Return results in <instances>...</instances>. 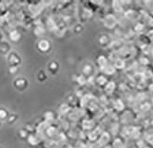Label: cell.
<instances>
[{
  "mask_svg": "<svg viewBox=\"0 0 153 148\" xmlns=\"http://www.w3.org/2000/svg\"><path fill=\"white\" fill-rule=\"evenodd\" d=\"M7 61L9 67H19V65L22 62V59L17 51L12 50L7 56Z\"/></svg>",
  "mask_w": 153,
  "mask_h": 148,
  "instance_id": "cell-1",
  "label": "cell"
},
{
  "mask_svg": "<svg viewBox=\"0 0 153 148\" xmlns=\"http://www.w3.org/2000/svg\"><path fill=\"white\" fill-rule=\"evenodd\" d=\"M13 86L19 92H23L29 87V81L24 77H18L14 80Z\"/></svg>",
  "mask_w": 153,
  "mask_h": 148,
  "instance_id": "cell-2",
  "label": "cell"
},
{
  "mask_svg": "<svg viewBox=\"0 0 153 148\" xmlns=\"http://www.w3.org/2000/svg\"><path fill=\"white\" fill-rule=\"evenodd\" d=\"M52 47V43L46 38H42L37 43V49L41 53H48Z\"/></svg>",
  "mask_w": 153,
  "mask_h": 148,
  "instance_id": "cell-3",
  "label": "cell"
},
{
  "mask_svg": "<svg viewBox=\"0 0 153 148\" xmlns=\"http://www.w3.org/2000/svg\"><path fill=\"white\" fill-rule=\"evenodd\" d=\"M12 51V47L8 41H2L0 43V55L8 56V54Z\"/></svg>",
  "mask_w": 153,
  "mask_h": 148,
  "instance_id": "cell-4",
  "label": "cell"
},
{
  "mask_svg": "<svg viewBox=\"0 0 153 148\" xmlns=\"http://www.w3.org/2000/svg\"><path fill=\"white\" fill-rule=\"evenodd\" d=\"M8 37L9 40L13 42V43H18L20 39H21V32L16 29L10 30V32H8Z\"/></svg>",
  "mask_w": 153,
  "mask_h": 148,
  "instance_id": "cell-5",
  "label": "cell"
},
{
  "mask_svg": "<svg viewBox=\"0 0 153 148\" xmlns=\"http://www.w3.org/2000/svg\"><path fill=\"white\" fill-rule=\"evenodd\" d=\"M47 70H48V71L51 74L54 75V74H56L58 71V70H59V64H58V62L53 60L50 63H48V65H47Z\"/></svg>",
  "mask_w": 153,
  "mask_h": 148,
  "instance_id": "cell-6",
  "label": "cell"
},
{
  "mask_svg": "<svg viewBox=\"0 0 153 148\" xmlns=\"http://www.w3.org/2000/svg\"><path fill=\"white\" fill-rule=\"evenodd\" d=\"M27 142L30 145H32V146H35L38 144L39 143V140L38 138L36 137V135L33 134V133H30L29 136H28V138H27Z\"/></svg>",
  "mask_w": 153,
  "mask_h": 148,
  "instance_id": "cell-7",
  "label": "cell"
},
{
  "mask_svg": "<svg viewBox=\"0 0 153 148\" xmlns=\"http://www.w3.org/2000/svg\"><path fill=\"white\" fill-rule=\"evenodd\" d=\"M29 134H30V132L28 131V130L26 128H20L18 130V136L22 140H27Z\"/></svg>",
  "mask_w": 153,
  "mask_h": 148,
  "instance_id": "cell-8",
  "label": "cell"
},
{
  "mask_svg": "<svg viewBox=\"0 0 153 148\" xmlns=\"http://www.w3.org/2000/svg\"><path fill=\"white\" fill-rule=\"evenodd\" d=\"M9 111L6 108V107H0V119L2 121L3 120H7L8 116H9Z\"/></svg>",
  "mask_w": 153,
  "mask_h": 148,
  "instance_id": "cell-9",
  "label": "cell"
},
{
  "mask_svg": "<svg viewBox=\"0 0 153 148\" xmlns=\"http://www.w3.org/2000/svg\"><path fill=\"white\" fill-rule=\"evenodd\" d=\"M18 118H19L18 114H16V113H10L8 118H7V119L6 121H7V124H14L18 120Z\"/></svg>",
  "mask_w": 153,
  "mask_h": 148,
  "instance_id": "cell-10",
  "label": "cell"
},
{
  "mask_svg": "<svg viewBox=\"0 0 153 148\" xmlns=\"http://www.w3.org/2000/svg\"><path fill=\"white\" fill-rule=\"evenodd\" d=\"M45 32V29L43 28L42 25H38V26H36V28H35V30L33 31V33L36 35V36H38V37H40V36H42V35H43V33Z\"/></svg>",
  "mask_w": 153,
  "mask_h": 148,
  "instance_id": "cell-11",
  "label": "cell"
},
{
  "mask_svg": "<svg viewBox=\"0 0 153 148\" xmlns=\"http://www.w3.org/2000/svg\"><path fill=\"white\" fill-rule=\"evenodd\" d=\"M43 118H45V119L47 121H52L54 119V113L52 111H47L43 114Z\"/></svg>",
  "mask_w": 153,
  "mask_h": 148,
  "instance_id": "cell-12",
  "label": "cell"
},
{
  "mask_svg": "<svg viewBox=\"0 0 153 148\" xmlns=\"http://www.w3.org/2000/svg\"><path fill=\"white\" fill-rule=\"evenodd\" d=\"M109 135L108 134H106V132H104L103 134H102L101 135V139H100V143H101V144L102 145H106L107 144V143L109 142Z\"/></svg>",
  "mask_w": 153,
  "mask_h": 148,
  "instance_id": "cell-13",
  "label": "cell"
},
{
  "mask_svg": "<svg viewBox=\"0 0 153 148\" xmlns=\"http://www.w3.org/2000/svg\"><path fill=\"white\" fill-rule=\"evenodd\" d=\"M37 78H38V80H39V81H40L41 83H42V82H45V80H46V78H47V75L45 74V71H40L38 72Z\"/></svg>",
  "mask_w": 153,
  "mask_h": 148,
  "instance_id": "cell-14",
  "label": "cell"
},
{
  "mask_svg": "<svg viewBox=\"0 0 153 148\" xmlns=\"http://www.w3.org/2000/svg\"><path fill=\"white\" fill-rule=\"evenodd\" d=\"M98 62H99L100 68H102V70L107 66V60H106V59L104 58V56H100L99 59H98Z\"/></svg>",
  "mask_w": 153,
  "mask_h": 148,
  "instance_id": "cell-15",
  "label": "cell"
},
{
  "mask_svg": "<svg viewBox=\"0 0 153 148\" xmlns=\"http://www.w3.org/2000/svg\"><path fill=\"white\" fill-rule=\"evenodd\" d=\"M106 92L107 93H112L113 91L115 89V84L114 83H108L107 84H106Z\"/></svg>",
  "mask_w": 153,
  "mask_h": 148,
  "instance_id": "cell-16",
  "label": "cell"
},
{
  "mask_svg": "<svg viewBox=\"0 0 153 148\" xmlns=\"http://www.w3.org/2000/svg\"><path fill=\"white\" fill-rule=\"evenodd\" d=\"M98 83H99L100 85H103V84H107L108 83H107V79L104 77V76H101V77H99L97 79V81H96Z\"/></svg>",
  "mask_w": 153,
  "mask_h": 148,
  "instance_id": "cell-17",
  "label": "cell"
},
{
  "mask_svg": "<svg viewBox=\"0 0 153 148\" xmlns=\"http://www.w3.org/2000/svg\"><path fill=\"white\" fill-rule=\"evenodd\" d=\"M91 70H92L91 66H90V65H85L84 68H83V72H84V74H86V75H89V74H91Z\"/></svg>",
  "mask_w": 153,
  "mask_h": 148,
  "instance_id": "cell-18",
  "label": "cell"
},
{
  "mask_svg": "<svg viewBox=\"0 0 153 148\" xmlns=\"http://www.w3.org/2000/svg\"><path fill=\"white\" fill-rule=\"evenodd\" d=\"M76 81H78V83H79L80 85H83L87 83V79L83 75H80L79 77H78V80H76Z\"/></svg>",
  "mask_w": 153,
  "mask_h": 148,
  "instance_id": "cell-19",
  "label": "cell"
},
{
  "mask_svg": "<svg viewBox=\"0 0 153 148\" xmlns=\"http://www.w3.org/2000/svg\"><path fill=\"white\" fill-rule=\"evenodd\" d=\"M19 70V67H9L8 68V71L10 74H16Z\"/></svg>",
  "mask_w": 153,
  "mask_h": 148,
  "instance_id": "cell-20",
  "label": "cell"
},
{
  "mask_svg": "<svg viewBox=\"0 0 153 148\" xmlns=\"http://www.w3.org/2000/svg\"><path fill=\"white\" fill-rule=\"evenodd\" d=\"M46 132H47L48 136H53L56 134V130H54V128H53V127H49V128H47Z\"/></svg>",
  "mask_w": 153,
  "mask_h": 148,
  "instance_id": "cell-21",
  "label": "cell"
},
{
  "mask_svg": "<svg viewBox=\"0 0 153 148\" xmlns=\"http://www.w3.org/2000/svg\"><path fill=\"white\" fill-rule=\"evenodd\" d=\"M147 141H148L149 143H150V144L153 145V135H149V137L147 138Z\"/></svg>",
  "mask_w": 153,
  "mask_h": 148,
  "instance_id": "cell-22",
  "label": "cell"
},
{
  "mask_svg": "<svg viewBox=\"0 0 153 148\" xmlns=\"http://www.w3.org/2000/svg\"><path fill=\"white\" fill-rule=\"evenodd\" d=\"M5 24V18L4 16H0V26H3Z\"/></svg>",
  "mask_w": 153,
  "mask_h": 148,
  "instance_id": "cell-23",
  "label": "cell"
},
{
  "mask_svg": "<svg viewBox=\"0 0 153 148\" xmlns=\"http://www.w3.org/2000/svg\"><path fill=\"white\" fill-rule=\"evenodd\" d=\"M2 41H4V33L1 30H0V43Z\"/></svg>",
  "mask_w": 153,
  "mask_h": 148,
  "instance_id": "cell-24",
  "label": "cell"
},
{
  "mask_svg": "<svg viewBox=\"0 0 153 148\" xmlns=\"http://www.w3.org/2000/svg\"><path fill=\"white\" fill-rule=\"evenodd\" d=\"M1 125H2V120L0 119V127H1Z\"/></svg>",
  "mask_w": 153,
  "mask_h": 148,
  "instance_id": "cell-25",
  "label": "cell"
},
{
  "mask_svg": "<svg viewBox=\"0 0 153 148\" xmlns=\"http://www.w3.org/2000/svg\"><path fill=\"white\" fill-rule=\"evenodd\" d=\"M103 148H112V147H110V146H104Z\"/></svg>",
  "mask_w": 153,
  "mask_h": 148,
  "instance_id": "cell-26",
  "label": "cell"
},
{
  "mask_svg": "<svg viewBox=\"0 0 153 148\" xmlns=\"http://www.w3.org/2000/svg\"><path fill=\"white\" fill-rule=\"evenodd\" d=\"M145 148H150V147H149V146H146Z\"/></svg>",
  "mask_w": 153,
  "mask_h": 148,
  "instance_id": "cell-27",
  "label": "cell"
},
{
  "mask_svg": "<svg viewBox=\"0 0 153 148\" xmlns=\"http://www.w3.org/2000/svg\"><path fill=\"white\" fill-rule=\"evenodd\" d=\"M134 148H136V147H134Z\"/></svg>",
  "mask_w": 153,
  "mask_h": 148,
  "instance_id": "cell-28",
  "label": "cell"
}]
</instances>
